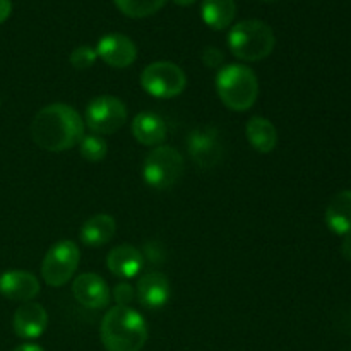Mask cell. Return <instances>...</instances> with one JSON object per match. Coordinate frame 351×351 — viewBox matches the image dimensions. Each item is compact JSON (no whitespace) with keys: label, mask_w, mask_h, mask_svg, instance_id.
I'll return each mask as SVG.
<instances>
[{"label":"cell","mask_w":351,"mask_h":351,"mask_svg":"<svg viewBox=\"0 0 351 351\" xmlns=\"http://www.w3.org/2000/svg\"><path fill=\"white\" fill-rule=\"evenodd\" d=\"M98 58V53H96L95 48L88 47V45H81V47L74 48L71 53V65L77 71H86V69L93 67Z\"/></svg>","instance_id":"23"},{"label":"cell","mask_w":351,"mask_h":351,"mask_svg":"<svg viewBox=\"0 0 351 351\" xmlns=\"http://www.w3.org/2000/svg\"><path fill=\"white\" fill-rule=\"evenodd\" d=\"M326 225L336 235H351V191H341L326 208Z\"/></svg>","instance_id":"17"},{"label":"cell","mask_w":351,"mask_h":351,"mask_svg":"<svg viewBox=\"0 0 351 351\" xmlns=\"http://www.w3.org/2000/svg\"><path fill=\"white\" fill-rule=\"evenodd\" d=\"M216 91L226 108L247 112L259 96V81L252 69L240 64L225 65L216 75Z\"/></svg>","instance_id":"3"},{"label":"cell","mask_w":351,"mask_h":351,"mask_svg":"<svg viewBox=\"0 0 351 351\" xmlns=\"http://www.w3.org/2000/svg\"><path fill=\"white\" fill-rule=\"evenodd\" d=\"M72 295L86 308L99 311L110 304V288L101 276L95 273L79 274L72 283Z\"/></svg>","instance_id":"11"},{"label":"cell","mask_w":351,"mask_h":351,"mask_svg":"<svg viewBox=\"0 0 351 351\" xmlns=\"http://www.w3.org/2000/svg\"><path fill=\"white\" fill-rule=\"evenodd\" d=\"M237 14V5L233 0H202L201 16L202 21L211 29L223 31L233 23Z\"/></svg>","instance_id":"20"},{"label":"cell","mask_w":351,"mask_h":351,"mask_svg":"<svg viewBox=\"0 0 351 351\" xmlns=\"http://www.w3.org/2000/svg\"><path fill=\"white\" fill-rule=\"evenodd\" d=\"M184 156L171 146H156L147 153L143 165V178L154 191L173 187L184 175Z\"/></svg>","instance_id":"5"},{"label":"cell","mask_w":351,"mask_h":351,"mask_svg":"<svg viewBox=\"0 0 351 351\" xmlns=\"http://www.w3.org/2000/svg\"><path fill=\"white\" fill-rule=\"evenodd\" d=\"M48 314L43 305L36 302H27L23 304L16 311L12 319V328L19 338L23 339H36L47 331Z\"/></svg>","instance_id":"13"},{"label":"cell","mask_w":351,"mask_h":351,"mask_svg":"<svg viewBox=\"0 0 351 351\" xmlns=\"http://www.w3.org/2000/svg\"><path fill=\"white\" fill-rule=\"evenodd\" d=\"M81 252L72 240H60L48 249L41 263V276L48 287H64L79 267Z\"/></svg>","instance_id":"7"},{"label":"cell","mask_w":351,"mask_h":351,"mask_svg":"<svg viewBox=\"0 0 351 351\" xmlns=\"http://www.w3.org/2000/svg\"><path fill=\"white\" fill-rule=\"evenodd\" d=\"M173 2L177 3V5H180V7H189V5H192L195 0H173Z\"/></svg>","instance_id":"30"},{"label":"cell","mask_w":351,"mask_h":351,"mask_svg":"<svg viewBox=\"0 0 351 351\" xmlns=\"http://www.w3.org/2000/svg\"><path fill=\"white\" fill-rule=\"evenodd\" d=\"M202 62L209 69H219L223 65V62H225V55H223V51L219 48L206 47L202 50Z\"/></svg>","instance_id":"25"},{"label":"cell","mask_w":351,"mask_h":351,"mask_svg":"<svg viewBox=\"0 0 351 351\" xmlns=\"http://www.w3.org/2000/svg\"><path fill=\"white\" fill-rule=\"evenodd\" d=\"M144 261L149 259V263H163L165 259V252H163V247L160 243H146L144 245Z\"/></svg>","instance_id":"26"},{"label":"cell","mask_w":351,"mask_h":351,"mask_svg":"<svg viewBox=\"0 0 351 351\" xmlns=\"http://www.w3.org/2000/svg\"><path fill=\"white\" fill-rule=\"evenodd\" d=\"M341 254L346 261H351V235L345 237V242L341 245Z\"/></svg>","instance_id":"28"},{"label":"cell","mask_w":351,"mask_h":351,"mask_svg":"<svg viewBox=\"0 0 351 351\" xmlns=\"http://www.w3.org/2000/svg\"><path fill=\"white\" fill-rule=\"evenodd\" d=\"M99 336L106 351H141L147 341V324L134 308L115 305L103 315Z\"/></svg>","instance_id":"2"},{"label":"cell","mask_w":351,"mask_h":351,"mask_svg":"<svg viewBox=\"0 0 351 351\" xmlns=\"http://www.w3.org/2000/svg\"><path fill=\"white\" fill-rule=\"evenodd\" d=\"M117 223L110 215H95L82 225L81 242L88 247H103L115 237Z\"/></svg>","instance_id":"18"},{"label":"cell","mask_w":351,"mask_h":351,"mask_svg":"<svg viewBox=\"0 0 351 351\" xmlns=\"http://www.w3.org/2000/svg\"><path fill=\"white\" fill-rule=\"evenodd\" d=\"M96 53L110 67L127 69L136 62L137 47L125 34L110 33L98 41Z\"/></svg>","instance_id":"10"},{"label":"cell","mask_w":351,"mask_h":351,"mask_svg":"<svg viewBox=\"0 0 351 351\" xmlns=\"http://www.w3.org/2000/svg\"><path fill=\"white\" fill-rule=\"evenodd\" d=\"M14 351H45V350L41 348V346H38V345H31V343H26V345L17 346V348Z\"/></svg>","instance_id":"29"},{"label":"cell","mask_w":351,"mask_h":351,"mask_svg":"<svg viewBox=\"0 0 351 351\" xmlns=\"http://www.w3.org/2000/svg\"><path fill=\"white\" fill-rule=\"evenodd\" d=\"M127 122V106L115 96L103 95L89 101L84 125L98 136L115 134Z\"/></svg>","instance_id":"8"},{"label":"cell","mask_w":351,"mask_h":351,"mask_svg":"<svg viewBox=\"0 0 351 351\" xmlns=\"http://www.w3.org/2000/svg\"><path fill=\"white\" fill-rule=\"evenodd\" d=\"M136 297V291L130 287L129 283H119L113 288V298L117 300V305H122V307H129L130 302Z\"/></svg>","instance_id":"24"},{"label":"cell","mask_w":351,"mask_h":351,"mask_svg":"<svg viewBox=\"0 0 351 351\" xmlns=\"http://www.w3.org/2000/svg\"><path fill=\"white\" fill-rule=\"evenodd\" d=\"M141 86L154 98L170 99L184 93L187 75L173 62H153L141 74Z\"/></svg>","instance_id":"6"},{"label":"cell","mask_w":351,"mask_h":351,"mask_svg":"<svg viewBox=\"0 0 351 351\" xmlns=\"http://www.w3.org/2000/svg\"><path fill=\"white\" fill-rule=\"evenodd\" d=\"M84 127L77 110L65 103H51L34 115L31 137L41 149L62 153L77 146L84 136Z\"/></svg>","instance_id":"1"},{"label":"cell","mask_w":351,"mask_h":351,"mask_svg":"<svg viewBox=\"0 0 351 351\" xmlns=\"http://www.w3.org/2000/svg\"><path fill=\"white\" fill-rule=\"evenodd\" d=\"M170 281L163 273L151 271L139 278L136 295L141 304L147 308H161L170 300Z\"/></svg>","instance_id":"14"},{"label":"cell","mask_w":351,"mask_h":351,"mask_svg":"<svg viewBox=\"0 0 351 351\" xmlns=\"http://www.w3.org/2000/svg\"><path fill=\"white\" fill-rule=\"evenodd\" d=\"M0 293L12 302L27 304L40 293V281L29 271H5L0 274Z\"/></svg>","instance_id":"12"},{"label":"cell","mask_w":351,"mask_h":351,"mask_svg":"<svg viewBox=\"0 0 351 351\" xmlns=\"http://www.w3.org/2000/svg\"><path fill=\"white\" fill-rule=\"evenodd\" d=\"M247 139L257 153H271L278 144V130L271 120L252 117L245 125Z\"/></svg>","instance_id":"19"},{"label":"cell","mask_w":351,"mask_h":351,"mask_svg":"<svg viewBox=\"0 0 351 351\" xmlns=\"http://www.w3.org/2000/svg\"><path fill=\"white\" fill-rule=\"evenodd\" d=\"M167 0H115L117 9L125 16L141 19L156 14Z\"/></svg>","instance_id":"21"},{"label":"cell","mask_w":351,"mask_h":351,"mask_svg":"<svg viewBox=\"0 0 351 351\" xmlns=\"http://www.w3.org/2000/svg\"><path fill=\"white\" fill-rule=\"evenodd\" d=\"M79 153L84 158L86 161H91V163H98L108 153V144L98 134H84L82 139L79 141Z\"/></svg>","instance_id":"22"},{"label":"cell","mask_w":351,"mask_h":351,"mask_svg":"<svg viewBox=\"0 0 351 351\" xmlns=\"http://www.w3.org/2000/svg\"><path fill=\"white\" fill-rule=\"evenodd\" d=\"M273 29L259 19H247L235 24L228 33L230 51L243 62H259L274 50Z\"/></svg>","instance_id":"4"},{"label":"cell","mask_w":351,"mask_h":351,"mask_svg":"<svg viewBox=\"0 0 351 351\" xmlns=\"http://www.w3.org/2000/svg\"><path fill=\"white\" fill-rule=\"evenodd\" d=\"M130 129H132V136L136 137L137 143L144 144V146H161L163 141L167 139V123L160 115L153 112L137 113Z\"/></svg>","instance_id":"16"},{"label":"cell","mask_w":351,"mask_h":351,"mask_svg":"<svg viewBox=\"0 0 351 351\" xmlns=\"http://www.w3.org/2000/svg\"><path fill=\"white\" fill-rule=\"evenodd\" d=\"M187 149L192 161L201 168H213L223 160L225 146L215 127H199L187 137Z\"/></svg>","instance_id":"9"},{"label":"cell","mask_w":351,"mask_h":351,"mask_svg":"<svg viewBox=\"0 0 351 351\" xmlns=\"http://www.w3.org/2000/svg\"><path fill=\"white\" fill-rule=\"evenodd\" d=\"M12 12V2L10 0H0V24L5 23Z\"/></svg>","instance_id":"27"},{"label":"cell","mask_w":351,"mask_h":351,"mask_svg":"<svg viewBox=\"0 0 351 351\" xmlns=\"http://www.w3.org/2000/svg\"><path fill=\"white\" fill-rule=\"evenodd\" d=\"M263 2H273V0H263Z\"/></svg>","instance_id":"31"},{"label":"cell","mask_w":351,"mask_h":351,"mask_svg":"<svg viewBox=\"0 0 351 351\" xmlns=\"http://www.w3.org/2000/svg\"><path fill=\"white\" fill-rule=\"evenodd\" d=\"M144 263L146 261H144L143 252L134 245H129V243L115 247L106 256V267H108L110 273L123 278V280L136 278L143 271Z\"/></svg>","instance_id":"15"}]
</instances>
